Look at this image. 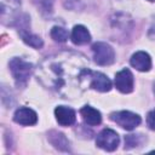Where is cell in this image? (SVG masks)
I'll list each match as a JSON object with an SVG mask.
<instances>
[{
  "label": "cell",
  "instance_id": "cell-13",
  "mask_svg": "<svg viewBox=\"0 0 155 155\" xmlns=\"http://www.w3.org/2000/svg\"><path fill=\"white\" fill-rule=\"evenodd\" d=\"M21 36H22V39H23V41L27 44V45H29V46H31V47H34V48H41L42 47V45H44V42H42V40H41V38L40 36H38V35H35V34H31V33H29V31H21Z\"/></svg>",
  "mask_w": 155,
  "mask_h": 155
},
{
  "label": "cell",
  "instance_id": "cell-12",
  "mask_svg": "<svg viewBox=\"0 0 155 155\" xmlns=\"http://www.w3.org/2000/svg\"><path fill=\"white\" fill-rule=\"evenodd\" d=\"M48 139L50 142L59 150H64L67 151L69 149V142L68 139L65 138V136L61 132H57V131H51L48 133Z\"/></svg>",
  "mask_w": 155,
  "mask_h": 155
},
{
  "label": "cell",
  "instance_id": "cell-1",
  "mask_svg": "<svg viewBox=\"0 0 155 155\" xmlns=\"http://www.w3.org/2000/svg\"><path fill=\"white\" fill-rule=\"evenodd\" d=\"M10 70L12 73V76L15 78L16 85L19 87H24L31 76L33 73V64L29 62L23 61L22 58L15 57L10 61Z\"/></svg>",
  "mask_w": 155,
  "mask_h": 155
},
{
  "label": "cell",
  "instance_id": "cell-7",
  "mask_svg": "<svg viewBox=\"0 0 155 155\" xmlns=\"http://www.w3.org/2000/svg\"><path fill=\"white\" fill-rule=\"evenodd\" d=\"M54 116L59 125L62 126H71L76 121V114L75 111L65 105H58L54 109Z\"/></svg>",
  "mask_w": 155,
  "mask_h": 155
},
{
  "label": "cell",
  "instance_id": "cell-14",
  "mask_svg": "<svg viewBox=\"0 0 155 155\" xmlns=\"http://www.w3.org/2000/svg\"><path fill=\"white\" fill-rule=\"evenodd\" d=\"M33 2L42 15H51L53 11V0H33Z\"/></svg>",
  "mask_w": 155,
  "mask_h": 155
},
{
  "label": "cell",
  "instance_id": "cell-19",
  "mask_svg": "<svg viewBox=\"0 0 155 155\" xmlns=\"http://www.w3.org/2000/svg\"><path fill=\"white\" fill-rule=\"evenodd\" d=\"M149 1H155V0H149Z\"/></svg>",
  "mask_w": 155,
  "mask_h": 155
},
{
  "label": "cell",
  "instance_id": "cell-9",
  "mask_svg": "<svg viewBox=\"0 0 155 155\" xmlns=\"http://www.w3.org/2000/svg\"><path fill=\"white\" fill-rule=\"evenodd\" d=\"M90 86L99 92H108L111 88V81L103 73H93L92 71Z\"/></svg>",
  "mask_w": 155,
  "mask_h": 155
},
{
  "label": "cell",
  "instance_id": "cell-2",
  "mask_svg": "<svg viewBox=\"0 0 155 155\" xmlns=\"http://www.w3.org/2000/svg\"><path fill=\"white\" fill-rule=\"evenodd\" d=\"M92 52L94 62L99 65H110L115 61L114 48L107 42H96L92 45Z\"/></svg>",
  "mask_w": 155,
  "mask_h": 155
},
{
  "label": "cell",
  "instance_id": "cell-10",
  "mask_svg": "<svg viewBox=\"0 0 155 155\" xmlns=\"http://www.w3.org/2000/svg\"><path fill=\"white\" fill-rule=\"evenodd\" d=\"M80 114H81L84 121L90 126H97L102 122V115H101L99 110H97L90 105L82 107L80 110Z\"/></svg>",
  "mask_w": 155,
  "mask_h": 155
},
{
  "label": "cell",
  "instance_id": "cell-8",
  "mask_svg": "<svg viewBox=\"0 0 155 155\" xmlns=\"http://www.w3.org/2000/svg\"><path fill=\"white\" fill-rule=\"evenodd\" d=\"M130 63L133 68H136L139 71H148L151 68V58L144 51H138L133 53L130 59Z\"/></svg>",
  "mask_w": 155,
  "mask_h": 155
},
{
  "label": "cell",
  "instance_id": "cell-16",
  "mask_svg": "<svg viewBox=\"0 0 155 155\" xmlns=\"http://www.w3.org/2000/svg\"><path fill=\"white\" fill-rule=\"evenodd\" d=\"M140 144V137L138 134H128L125 137V148L130 149Z\"/></svg>",
  "mask_w": 155,
  "mask_h": 155
},
{
  "label": "cell",
  "instance_id": "cell-6",
  "mask_svg": "<svg viewBox=\"0 0 155 155\" xmlns=\"http://www.w3.org/2000/svg\"><path fill=\"white\" fill-rule=\"evenodd\" d=\"M13 120H15V122H17L19 125L31 126V125H35L36 124L38 115H36V113L33 109L27 108V107H22V108H18L15 111Z\"/></svg>",
  "mask_w": 155,
  "mask_h": 155
},
{
  "label": "cell",
  "instance_id": "cell-17",
  "mask_svg": "<svg viewBox=\"0 0 155 155\" xmlns=\"http://www.w3.org/2000/svg\"><path fill=\"white\" fill-rule=\"evenodd\" d=\"M147 124H148L149 128H151V130L155 131V109L151 110L148 114V116H147Z\"/></svg>",
  "mask_w": 155,
  "mask_h": 155
},
{
  "label": "cell",
  "instance_id": "cell-4",
  "mask_svg": "<svg viewBox=\"0 0 155 155\" xmlns=\"http://www.w3.org/2000/svg\"><path fill=\"white\" fill-rule=\"evenodd\" d=\"M119 134L110 128H104L101 131L96 138V144L98 148L107 150V151H114L119 145Z\"/></svg>",
  "mask_w": 155,
  "mask_h": 155
},
{
  "label": "cell",
  "instance_id": "cell-18",
  "mask_svg": "<svg viewBox=\"0 0 155 155\" xmlns=\"http://www.w3.org/2000/svg\"><path fill=\"white\" fill-rule=\"evenodd\" d=\"M154 93H155V84H154Z\"/></svg>",
  "mask_w": 155,
  "mask_h": 155
},
{
  "label": "cell",
  "instance_id": "cell-5",
  "mask_svg": "<svg viewBox=\"0 0 155 155\" xmlns=\"http://www.w3.org/2000/svg\"><path fill=\"white\" fill-rule=\"evenodd\" d=\"M114 82H115V87L122 93L132 92L133 85H134L133 75L128 69H122L119 73H116Z\"/></svg>",
  "mask_w": 155,
  "mask_h": 155
},
{
  "label": "cell",
  "instance_id": "cell-11",
  "mask_svg": "<svg viewBox=\"0 0 155 155\" xmlns=\"http://www.w3.org/2000/svg\"><path fill=\"white\" fill-rule=\"evenodd\" d=\"M91 35L90 31L84 25H75L71 31V41L75 45H85L90 42Z\"/></svg>",
  "mask_w": 155,
  "mask_h": 155
},
{
  "label": "cell",
  "instance_id": "cell-15",
  "mask_svg": "<svg viewBox=\"0 0 155 155\" xmlns=\"http://www.w3.org/2000/svg\"><path fill=\"white\" fill-rule=\"evenodd\" d=\"M51 38H52L54 41L64 42V41H67V39H68V31H67L64 28L56 25V27H53V28L51 29Z\"/></svg>",
  "mask_w": 155,
  "mask_h": 155
},
{
  "label": "cell",
  "instance_id": "cell-3",
  "mask_svg": "<svg viewBox=\"0 0 155 155\" xmlns=\"http://www.w3.org/2000/svg\"><path fill=\"white\" fill-rule=\"evenodd\" d=\"M110 119L116 122L120 127L127 130V131H131L133 128H136L142 119L139 115L132 113V111H128V110H122V111H116V113H113L110 115Z\"/></svg>",
  "mask_w": 155,
  "mask_h": 155
}]
</instances>
